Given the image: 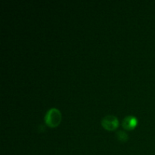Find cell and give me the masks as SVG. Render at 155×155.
Returning <instances> with one entry per match:
<instances>
[{
    "instance_id": "obj_1",
    "label": "cell",
    "mask_w": 155,
    "mask_h": 155,
    "mask_svg": "<svg viewBox=\"0 0 155 155\" xmlns=\"http://www.w3.org/2000/svg\"><path fill=\"white\" fill-rule=\"evenodd\" d=\"M61 120V114L57 108H51L45 115V123L48 127L54 128L59 125Z\"/></svg>"
},
{
    "instance_id": "obj_4",
    "label": "cell",
    "mask_w": 155,
    "mask_h": 155,
    "mask_svg": "<svg viewBox=\"0 0 155 155\" xmlns=\"http://www.w3.org/2000/svg\"><path fill=\"white\" fill-rule=\"evenodd\" d=\"M116 136L118 140L120 141V142H127L129 139V136L127 135V133H126L124 131H122V130L117 132Z\"/></svg>"
},
{
    "instance_id": "obj_2",
    "label": "cell",
    "mask_w": 155,
    "mask_h": 155,
    "mask_svg": "<svg viewBox=\"0 0 155 155\" xmlns=\"http://www.w3.org/2000/svg\"><path fill=\"white\" fill-rule=\"evenodd\" d=\"M101 126L103 128L109 131L115 130L119 126V120L113 115H107L101 120Z\"/></svg>"
},
{
    "instance_id": "obj_3",
    "label": "cell",
    "mask_w": 155,
    "mask_h": 155,
    "mask_svg": "<svg viewBox=\"0 0 155 155\" xmlns=\"http://www.w3.org/2000/svg\"><path fill=\"white\" fill-rule=\"evenodd\" d=\"M137 119L133 116H127L123 120L122 127L124 130H132L137 125Z\"/></svg>"
}]
</instances>
